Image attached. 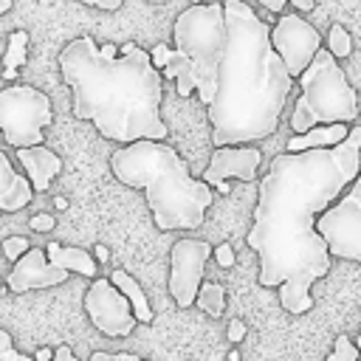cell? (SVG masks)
Returning <instances> with one entry per match:
<instances>
[{"label": "cell", "instance_id": "1", "mask_svg": "<svg viewBox=\"0 0 361 361\" xmlns=\"http://www.w3.org/2000/svg\"><path fill=\"white\" fill-rule=\"evenodd\" d=\"M361 169V127H350L336 147L279 152L259 180L254 226L245 234L259 257V285L279 288V305L290 316L313 307L310 288L330 271V248L316 217L338 200Z\"/></svg>", "mask_w": 361, "mask_h": 361}, {"label": "cell", "instance_id": "2", "mask_svg": "<svg viewBox=\"0 0 361 361\" xmlns=\"http://www.w3.org/2000/svg\"><path fill=\"white\" fill-rule=\"evenodd\" d=\"M59 71L73 93V116L93 121L102 138L130 144L169 135L161 118L164 76L141 45L76 37L59 51Z\"/></svg>", "mask_w": 361, "mask_h": 361}, {"label": "cell", "instance_id": "3", "mask_svg": "<svg viewBox=\"0 0 361 361\" xmlns=\"http://www.w3.org/2000/svg\"><path fill=\"white\" fill-rule=\"evenodd\" d=\"M226 45L217 90L206 104L212 144H251L274 135L293 90L282 56L271 45V25L243 0H226Z\"/></svg>", "mask_w": 361, "mask_h": 361}, {"label": "cell", "instance_id": "4", "mask_svg": "<svg viewBox=\"0 0 361 361\" xmlns=\"http://www.w3.org/2000/svg\"><path fill=\"white\" fill-rule=\"evenodd\" d=\"M110 169L124 186L144 189L161 231L203 226L206 209L214 203L212 183L195 180L186 161L158 138H135L118 147L110 155Z\"/></svg>", "mask_w": 361, "mask_h": 361}, {"label": "cell", "instance_id": "5", "mask_svg": "<svg viewBox=\"0 0 361 361\" xmlns=\"http://www.w3.org/2000/svg\"><path fill=\"white\" fill-rule=\"evenodd\" d=\"M296 79L302 93L290 113L293 133H305L316 124L333 121L353 124L358 118V93L338 68V59L327 48H319L310 65Z\"/></svg>", "mask_w": 361, "mask_h": 361}, {"label": "cell", "instance_id": "6", "mask_svg": "<svg viewBox=\"0 0 361 361\" xmlns=\"http://www.w3.org/2000/svg\"><path fill=\"white\" fill-rule=\"evenodd\" d=\"M175 48L189 56L195 93L203 104L214 99L217 90V65L226 45V11L223 3H192L183 8L172 25Z\"/></svg>", "mask_w": 361, "mask_h": 361}, {"label": "cell", "instance_id": "7", "mask_svg": "<svg viewBox=\"0 0 361 361\" xmlns=\"http://www.w3.org/2000/svg\"><path fill=\"white\" fill-rule=\"evenodd\" d=\"M51 99L31 85H8L0 90V133L8 147L42 144L51 124Z\"/></svg>", "mask_w": 361, "mask_h": 361}, {"label": "cell", "instance_id": "8", "mask_svg": "<svg viewBox=\"0 0 361 361\" xmlns=\"http://www.w3.org/2000/svg\"><path fill=\"white\" fill-rule=\"evenodd\" d=\"M316 228L333 257L361 262V169L338 200L316 217Z\"/></svg>", "mask_w": 361, "mask_h": 361}, {"label": "cell", "instance_id": "9", "mask_svg": "<svg viewBox=\"0 0 361 361\" xmlns=\"http://www.w3.org/2000/svg\"><path fill=\"white\" fill-rule=\"evenodd\" d=\"M85 310L90 316V324L110 338L130 336L135 327V313L130 307V299L110 282V276L93 279V285L85 290Z\"/></svg>", "mask_w": 361, "mask_h": 361}, {"label": "cell", "instance_id": "10", "mask_svg": "<svg viewBox=\"0 0 361 361\" xmlns=\"http://www.w3.org/2000/svg\"><path fill=\"white\" fill-rule=\"evenodd\" d=\"M271 45L282 56L288 73L296 79L310 65V59L316 56V51L322 48V34L302 14L288 11L271 28Z\"/></svg>", "mask_w": 361, "mask_h": 361}, {"label": "cell", "instance_id": "11", "mask_svg": "<svg viewBox=\"0 0 361 361\" xmlns=\"http://www.w3.org/2000/svg\"><path fill=\"white\" fill-rule=\"evenodd\" d=\"M212 257V245L206 240L183 237L172 245L169 254V293L180 307H192L197 288L203 282L206 262Z\"/></svg>", "mask_w": 361, "mask_h": 361}, {"label": "cell", "instance_id": "12", "mask_svg": "<svg viewBox=\"0 0 361 361\" xmlns=\"http://www.w3.org/2000/svg\"><path fill=\"white\" fill-rule=\"evenodd\" d=\"M259 164H262V152L257 147L223 144V147H214V152L209 158V166L203 169V180L212 183V186L220 183V180H228V178L251 183L257 178Z\"/></svg>", "mask_w": 361, "mask_h": 361}, {"label": "cell", "instance_id": "13", "mask_svg": "<svg viewBox=\"0 0 361 361\" xmlns=\"http://www.w3.org/2000/svg\"><path fill=\"white\" fill-rule=\"evenodd\" d=\"M71 271L65 268H56L42 248H31L14 259V268L8 271L6 276V285L11 293H28V290H37V288H54V285H62L68 279Z\"/></svg>", "mask_w": 361, "mask_h": 361}, {"label": "cell", "instance_id": "14", "mask_svg": "<svg viewBox=\"0 0 361 361\" xmlns=\"http://www.w3.org/2000/svg\"><path fill=\"white\" fill-rule=\"evenodd\" d=\"M17 161L25 169V178H28L34 192H45L51 186V180L62 172V158L54 149L42 147V144L17 147Z\"/></svg>", "mask_w": 361, "mask_h": 361}, {"label": "cell", "instance_id": "15", "mask_svg": "<svg viewBox=\"0 0 361 361\" xmlns=\"http://www.w3.org/2000/svg\"><path fill=\"white\" fill-rule=\"evenodd\" d=\"M34 189L25 175H20L8 155L0 149V212H20L31 203Z\"/></svg>", "mask_w": 361, "mask_h": 361}, {"label": "cell", "instance_id": "16", "mask_svg": "<svg viewBox=\"0 0 361 361\" xmlns=\"http://www.w3.org/2000/svg\"><path fill=\"white\" fill-rule=\"evenodd\" d=\"M350 133V124L344 121H333V124H316L305 133H293L288 138V149L299 152V149H313V147H336L338 141H344Z\"/></svg>", "mask_w": 361, "mask_h": 361}, {"label": "cell", "instance_id": "17", "mask_svg": "<svg viewBox=\"0 0 361 361\" xmlns=\"http://www.w3.org/2000/svg\"><path fill=\"white\" fill-rule=\"evenodd\" d=\"M45 257L65 271L82 274V276H96V259L90 257V251L79 248V245H59V243H48L45 245Z\"/></svg>", "mask_w": 361, "mask_h": 361}, {"label": "cell", "instance_id": "18", "mask_svg": "<svg viewBox=\"0 0 361 361\" xmlns=\"http://www.w3.org/2000/svg\"><path fill=\"white\" fill-rule=\"evenodd\" d=\"M110 282L130 299V307H133V313H135V322L149 324V322H152V307H149V299H147V293L141 290V285H138L127 271H113V274H110Z\"/></svg>", "mask_w": 361, "mask_h": 361}, {"label": "cell", "instance_id": "19", "mask_svg": "<svg viewBox=\"0 0 361 361\" xmlns=\"http://www.w3.org/2000/svg\"><path fill=\"white\" fill-rule=\"evenodd\" d=\"M195 305L209 316H223V310H226V288L220 282H200Z\"/></svg>", "mask_w": 361, "mask_h": 361}, {"label": "cell", "instance_id": "20", "mask_svg": "<svg viewBox=\"0 0 361 361\" xmlns=\"http://www.w3.org/2000/svg\"><path fill=\"white\" fill-rule=\"evenodd\" d=\"M327 51L336 59H344V56L353 54V39H350V34H347L344 25H338V23L330 25V31H327Z\"/></svg>", "mask_w": 361, "mask_h": 361}, {"label": "cell", "instance_id": "21", "mask_svg": "<svg viewBox=\"0 0 361 361\" xmlns=\"http://www.w3.org/2000/svg\"><path fill=\"white\" fill-rule=\"evenodd\" d=\"M25 45H28V34L25 31H14L8 37V48H6V56H3V65L6 68H20L25 65Z\"/></svg>", "mask_w": 361, "mask_h": 361}, {"label": "cell", "instance_id": "22", "mask_svg": "<svg viewBox=\"0 0 361 361\" xmlns=\"http://www.w3.org/2000/svg\"><path fill=\"white\" fill-rule=\"evenodd\" d=\"M327 361H361V353L350 336H336L333 353L327 355Z\"/></svg>", "mask_w": 361, "mask_h": 361}, {"label": "cell", "instance_id": "23", "mask_svg": "<svg viewBox=\"0 0 361 361\" xmlns=\"http://www.w3.org/2000/svg\"><path fill=\"white\" fill-rule=\"evenodd\" d=\"M0 248H3V257L14 262V259H20V257L28 251V240H25L23 234H14V237H6Z\"/></svg>", "mask_w": 361, "mask_h": 361}, {"label": "cell", "instance_id": "24", "mask_svg": "<svg viewBox=\"0 0 361 361\" xmlns=\"http://www.w3.org/2000/svg\"><path fill=\"white\" fill-rule=\"evenodd\" d=\"M0 361H34V358H28L25 353H20L14 347V341H11V336L0 327Z\"/></svg>", "mask_w": 361, "mask_h": 361}, {"label": "cell", "instance_id": "25", "mask_svg": "<svg viewBox=\"0 0 361 361\" xmlns=\"http://www.w3.org/2000/svg\"><path fill=\"white\" fill-rule=\"evenodd\" d=\"M212 254H214V259H217V265H220V268H231V265L237 262V257H234V248H231L228 243H220V245H214V248H212Z\"/></svg>", "mask_w": 361, "mask_h": 361}, {"label": "cell", "instance_id": "26", "mask_svg": "<svg viewBox=\"0 0 361 361\" xmlns=\"http://www.w3.org/2000/svg\"><path fill=\"white\" fill-rule=\"evenodd\" d=\"M90 361H141V358L133 355V353H104V350H96V353H90Z\"/></svg>", "mask_w": 361, "mask_h": 361}, {"label": "cell", "instance_id": "27", "mask_svg": "<svg viewBox=\"0 0 361 361\" xmlns=\"http://www.w3.org/2000/svg\"><path fill=\"white\" fill-rule=\"evenodd\" d=\"M28 226L34 228V231H39V234H45V231H51L56 223H54V214H45V212H39V214H34L31 220H28Z\"/></svg>", "mask_w": 361, "mask_h": 361}, {"label": "cell", "instance_id": "28", "mask_svg": "<svg viewBox=\"0 0 361 361\" xmlns=\"http://www.w3.org/2000/svg\"><path fill=\"white\" fill-rule=\"evenodd\" d=\"M149 59H152V65H155V68L161 71V68H164V65L169 62V48H166L164 42H158V45H155V48L149 51Z\"/></svg>", "mask_w": 361, "mask_h": 361}, {"label": "cell", "instance_id": "29", "mask_svg": "<svg viewBox=\"0 0 361 361\" xmlns=\"http://www.w3.org/2000/svg\"><path fill=\"white\" fill-rule=\"evenodd\" d=\"M226 338H228V341H243V338H245V324H243L240 319H231V322H228V333H226Z\"/></svg>", "mask_w": 361, "mask_h": 361}, {"label": "cell", "instance_id": "30", "mask_svg": "<svg viewBox=\"0 0 361 361\" xmlns=\"http://www.w3.org/2000/svg\"><path fill=\"white\" fill-rule=\"evenodd\" d=\"M79 3L96 6V8H102V11H116V8H121V3H124V0H79Z\"/></svg>", "mask_w": 361, "mask_h": 361}, {"label": "cell", "instance_id": "31", "mask_svg": "<svg viewBox=\"0 0 361 361\" xmlns=\"http://www.w3.org/2000/svg\"><path fill=\"white\" fill-rule=\"evenodd\" d=\"M51 361H79V358L73 355V350H71L68 344H59V347L54 350V355H51Z\"/></svg>", "mask_w": 361, "mask_h": 361}, {"label": "cell", "instance_id": "32", "mask_svg": "<svg viewBox=\"0 0 361 361\" xmlns=\"http://www.w3.org/2000/svg\"><path fill=\"white\" fill-rule=\"evenodd\" d=\"M262 8H268V11H285V6H288V0H257Z\"/></svg>", "mask_w": 361, "mask_h": 361}, {"label": "cell", "instance_id": "33", "mask_svg": "<svg viewBox=\"0 0 361 361\" xmlns=\"http://www.w3.org/2000/svg\"><path fill=\"white\" fill-rule=\"evenodd\" d=\"M288 3H293L296 11H313V6H316V0H288Z\"/></svg>", "mask_w": 361, "mask_h": 361}, {"label": "cell", "instance_id": "34", "mask_svg": "<svg viewBox=\"0 0 361 361\" xmlns=\"http://www.w3.org/2000/svg\"><path fill=\"white\" fill-rule=\"evenodd\" d=\"M51 355H54V353H51L48 347H39V350L34 353V361H51Z\"/></svg>", "mask_w": 361, "mask_h": 361}, {"label": "cell", "instance_id": "35", "mask_svg": "<svg viewBox=\"0 0 361 361\" xmlns=\"http://www.w3.org/2000/svg\"><path fill=\"white\" fill-rule=\"evenodd\" d=\"M96 259L99 262H107V248L104 245H96Z\"/></svg>", "mask_w": 361, "mask_h": 361}, {"label": "cell", "instance_id": "36", "mask_svg": "<svg viewBox=\"0 0 361 361\" xmlns=\"http://www.w3.org/2000/svg\"><path fill=\"white\" fill-rule=\"evenodd\" d=\"M214 186H217V192H223V195H228V189H231L228 180H220V183H214Z\"/></svg>", "mask_w": 361, "mask_h": 361}, {"label": "cell", "instance_id": "37", "mask_svg": "<svg viewBox=\"0 0 361 361\" xmlns=\"http://www.w3.org/2000/svg\"><path fill=\"white\" fill-rule=\"evenodd\" d=\"M54 206H56V209H68V200L59 195V197H54Z\"/></svg>", "mask_w": 361, "mask_h": 361}, {"label": "cell", "instance_id": "38", "mask_svg": "<svg viewBox=\"0 0 361 361\" xmlns=\"http://www.w3.org/2000/svg\"><path fill=\"white\" fill-rule=\"evenodd\" d=\"M3 79H17V71H14V68H6V71H3Z\"/></svg>", "mask_w": 361, "mask_h": 361}, {"label": "cell", "instance_id": "39", "mask_svg": "<svg viewBox=\"0 0 361 361\" xmlns=\"http://www.w3.org/2000/svg\"><path fill=\"white\" fill-rule=\"evenodd\" d=\"M11 8V0H0V14H6Z\"/></svg>", "mask_w": 361, "mask_h": 361}, {"label": "cell", "instance_id": "40", "mask_svg": "<svg viewBox=\"0 0 361 361\" xmlns=\"http://www.w3.org/2000/svg\"><path fill=\"white\" fill-rule=\"evenodd\" d=\"M355 347H358V353H361V333H358V338H355Z\"/></svg>", "mask_w": 361, "mask_h": 361}, {"label": "cell", "instance_id": "41", "mask_svg": "<svg viewBox=\"0 0 361 361\" xmlns=\"http://www.w3.org/2000/svg\"><path fill=\"white\" fill-rule=\"evenodd\" d=\"M149 3H166V0H149Z\"/></svg>", "mask_w": 361, "mask_h": 361}]
</instances>
